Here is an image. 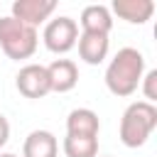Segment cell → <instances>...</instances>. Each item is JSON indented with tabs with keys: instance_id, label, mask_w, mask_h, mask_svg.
Returning <instances> with one entry per match:
<instances>
[{
	"instance_id": "obj_14",
	"label": "cell",
	"mask_w": 157,
	"mask_h": 157,
	"mask_svg": "<svg viewBox=\"0 0 157 157\" xmlns=\"http://www.w3.org/2000/svg\"><path fill=\"white\" fill-rule=\"evenodd\" d=\"M140 88H142V96H145V101L155 105V101H157V69H150V71L142 76V81H140Z\"/></svg>"
},
{
	"instance_id": "obj_4",
	"label": "cell",
	"mask_w": 157,
	"mask_h": 157,
	"mask_svg": "<svg viewBox=\"0 0 157 157\" xmlns=\"http://www.w3.org/2000/svg\"><path fill=\"white\" fill-rule=\"evenodd\" d=\"M42 39H44V47L52 54H66L78 42V25H76V20H71L66 15L54 17L44 25Z\"/></svg>"
},
{
	"instance_id": "obj_7",
	"label": "cell",
	"mask_w": 157,
	"mask_h": 157,
	"mask_svg": "<svg viewBox=\"0 0 157 157\" xmlns=\"http://www.w3.org/2000/svg\"><path fill=\"white\" fill-rule=\"evenodd\" d=\"M78 56L83 64H91V66H98L105 61L108 56V49H110V39L108 34H93V32H81L78 34Z\"/></svg>"
},
{
	"instance_id": "obj_16",
	"label": "cell",
	"mask_w": 157,
	"mask_h": 157,
	"mask_svg": "<svg viewBox=\"0 0 157 157\" xmlns=\"http://www.w3.org/2000/svg\"><path fill=\"white\" fill-rule=\"evenodd\" d=\"M0 157H17V155H12V152H0Z\"/></svg>"
},
{
	"instance_id": "obj_3",
	"label": "cell",
	"mask_w": 157,
	"mask_h": 157,
	"mask_svg": "<svg viewBox=\"0 0 157 157\" xmlns=\"http://www.w3.org/2000/svg\"><path fill=\"white\" fill-rule=\"evenodd\" d=\"M37 44H39V34L34 27H29L10 15L0 17V47L7 59H12V61L29 59L37 52Z\"/></svg>"
},
{
	"instance_id": "obj_11",
	"label": "cell",
	"mask_w": 157,
	"mask_h": 157,
	"mask_svg": "<svg viewBox=\"0 0 157 157\" xmlns=\"http://www.w3.org/2000/svg\"><path fill=\"white\" fill-rule=\"evenodd\" d=\"M81 32H93V34H110L113 29V15L105 5H86L78 17Z\"/></svg>"
},
{
	"instance_id": "obj_1",
	"label": "cell",
	"mask_w": 157,
	"mask_h": 157,
	"mask_svg": "<svg viewBox=\"0 0 157 157\" xmlns=\"http://www.w3.org/2000/svg\"><path fill=\"white\" fill-rule=\"evenodd\" d=\"M145 76V56L135 47H123L110 59L105 69V86L113 96L128 98L137 91L140 81Z\"/></svg>"
},
{
	"instance_id": "obj_5",
	"label": "cell",
	"mask_w": 157,
	"mask_h": 157,
	"mask_svg": "<svg viewBox=\"0 0 157 157\" xmlns=\"http://www.w3.org/2000/svg\"><path fill=\"white\" fill-rule=\"evenodd\" d=\"M15 86L25 98H44L47 93H52V83L44 64H25L15 76Z\"/></svg>"
},
{
	"instance_id": "obj_6",
	"label": "cell",
	"mask_w": 157,
	"mask_h": 157,
	"mask_svg": "<svg viewBox=\"0 0 157 157\" xmlns=\"http://www.w3.org/2000/svg\"><path fill=\"white\" fill-rule=\"evenodd\" d=\"M56 10V0H15L10 17L29 25L37 29V25L47 22Z\"/></svg>"
},
{
	"instance_id": "obj_12",
	"label": "cell",
	"mask_w": 157,
	"mask_h": 157,
	"mask_svg": "<svg viewBox=\"0 0 157 157\" xmlns=\"http://www.w3.org/2000/svg\"><path fill=\"white\" fill-rule=\"evenodd\" d=\"M56 152H59V142L49 130H32L25 137L22 157H56Z\"/></svg>"
},
{
	"instance_id": "obj_13",
	"label": "cell",
	"mask_w": 157,
	"mask_h": 157,
	"mask_svg": "<svg viewBox=\"0 0 157 157\" xmlns=\"http://www.w3.org/2000/svg\"><path fill=\"white\" fill-rule=\"evenodd\" d=\"M64 155L66 157H98V137H64Z\"/></svg>"
},
{
	"instance_id": "obj_9",
	"label": "cell",
	"mask_w": 157,
	"mask_h": 157,
	"mask_svg": "<svg viewBox=\"0 0 157 157\" xmlns=\"http://www.w3.org/2000/svg\"><path fill=\"white\" fill-rule=\"evenodd\" d=\"M108 10L110 15H118L130 25H145L155 15V2L152 0H113Z\"/></svg>"
},
{
	"instance_id": "obj_15",
	"label": "cell",
	"mask_w": 157,
	"mask_h": 157,
	"mask_svg": "<svg viewBox=\"0 0 157 157\" xmlns=\"http://www.w3.org/2000/svg\"><path fill=\"white\" fill-rule=\"evenodd\" d=\"M7 140H10V123H7V118L0 113V147H5Z\"/></svg>"
},
{
	"instance_id": "obj_2",
	"label": "cell",
	"mask_w": 157,
	"mask_h": 157,
	"mask_svg": "<svg viewBox=\"0 0 157 157\" xmlns=\"http://www.w3.org/2000/svg\"><path fill=\"white\" fill-rule=\"evenodd\" d=\"M157 128V108L147 101H135L120 118V142L130 150L142 147Z\"/></svg>"
},
{
	"instance_id": "obj_10",
	"label": "cell",
	"mask_w": 157,
	"mask_h": 157,
	"mask_svg": "<svg viewBox=\"0 0 157 157\" xmlns=\"http://www.w3.org/2000/svg\"><path fill=\"white\" fill-rule=\"evenodd\" d=\"M101 120L91 108H74L66 115V135L76 137H98Z\"/></svg>"
},
{
	"instance_id": "obj_8",
	"label": "cell",
	"mask_w": 157,
	"mask_h": 157,
	"mask_svg": "<svg viewBox=\"0 0 157 157\" xmlns=\"http://www.w3.org/2000/svg\"><path fill=\"white\" fill-rule=\"evenodd\" d=\"M47 74L54 93H69L78 83V66L71 59H54L47 66Z\"/></svg>"
}]
</instances>
